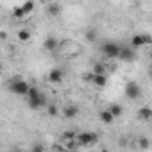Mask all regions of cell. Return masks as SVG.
<instances>
[{
	"label": "cell",
	"instance_id": "6da1fadb",
	"mask_svg": "<svg viewBox=\"0 0 152 152\" xmlns=\"http://www.w3.org/2000/svg\"><path fill=\"white\" fill-rule=\"evenodd\" d=\"M120 50H122V47H120L118 43H115V41H106V43L100 45V52H102V56L107 57V59H118Z\"/></svg>",
	"mask_w": 152,
	"mask_h": 152
},
{
	"label": "cell",
	"instance_id": "7a4b0ae2",
	"mask_svg": "<svg viewBox=\"0 0 152 152\" xmlns=\"http://www.w3.org/2000/svg\"><path fill=\"white\" fill-rule=\"evenodd\" d=\"M61 54H64V56H79L81 52H83V47L77 43V41H70V39H64L61 45H59V48H57Z\"/></svg>",
	"mask_w": 152,
	"mask_h": 152
},
{
	"label": "cell",
	"instance_id": "3957f363",
	"mask_svg": "<svg viewBox=\"0 0 152 152\" xmlns=\"http://www.w3.org/2000/svg\"><path fill=\"white\" fill-rule=\"evenodd\" d=\"M9 88H11V91H13L15 95H18V97H27V93H29V90H31V84H29L27 81L16 77V79L11 81Z\"/></svg>",
	"mask_w": 152,
	"mask_h": 152
},
{
	"label": "cell",
	"instance_id": "277c9868",
	"mask_svg": "<svg viewBox=\"0 0 152 152\" xmlns=\"http://www.w3.org/2000/svg\"><path fill=\"white\" fill-rule=\"evenodd\" d=\"M99 140V134L93 132V131H83V132H77V143L81 147H91L95 145Z\"/></svg>",
	"mask_w": 152,
	"mask_h": 152
},
{
	"label": "cell",
	"instance_id": "5b68a950",
	"mask_svg": "<svg viewBox=\"0 0 152 152\" xmlns=\"http://www.w3.org/2000/svg\"><path fill=\"white\" fill-rule=\"evenodd\" d=\"M125 95H127L129 99H132V100L140 99V95H141V86H140L138 83H134V81H129L127 86H125Z\"/></svg>",
	"mask_w": 152,
	"mask_h": 152
},
{
	"label": "cell",
	"instance_id": "8992f818",
	"mask_svg": "<svg viewBox=\"0 0 152 152\" xmlns=\"http://www.w3.org/2000/svg\"><path fill=\"white\" fill-rule=\"evenodd\" d=\"M27 104H29V107L32 109V111H38V109H43V107H47L48 104H47V99H45V95L41 93L39 97H36V99H27Z\"/></svg>",
	"mask_w": 152,
	"mask_h": 152
},
{
	"label": "cell",
	"instance_id": "52a82bcc",
	"mask_svg": "<svg viewBox=\"0 0 152 152\" xmlns=\"http://www.w3.org/2000/svg\"><path fill=\"white\" fill-rule=\"evenodd\" d=\"M63 77H64V73H63L61 68H52V70L48 72V75H47L48 83H52V84H59V83H63Z\"/></svg>",
	"mask_w": 152,
	"mask_h": 152
},
{
	"label": "cell",
	"instance_id": "ba28073f",
	"mask_svg": "<svg viewBox=\"0 0 152 152\" xmlns=\"http://www.w3.org/2000/svg\"><path fill=\"white\" fill-rule=\"evenodd\" d=\"M59 39L57 38H54V36H48L45 41H43V48L47 50V52H56L57 48H59Z\"/></svg>",
	"mask_w": 152,
	"mask_h": 152
},
{
	"label": "cell",
	"instance_id": "9c48e42d",
	"mask_svg": "<svg viewBox=\"0 0 152 152\" xmlns=\"http://www.w3.org/2000/svg\"><path fill=\"white\" fill-rule=\"evenodd\" d=\"M99 118H100V122H102V124H106V125H111V124L115 122V118H116V116H115V115H113L109 109H102V111L99 113Z\"/></svg>",
	"mask_w": 152,
	"mask_h": 152
},
{
	"label": "cell",
	"instance_id": "30bf717a",
	"mask_svg": "<svg viewBox=\"0 0 152 152\" xmlns=\"http://www.w3.org/2000/svg\"><path fill=\"white\" fill-rule=\"evenodd\" d=\"M147 45V38L145 34H134L131 38V47L132 48H140V47H145Z\"/></svg>",
	"mask_w": 152,
	"mask_h": 152
},
{
	"label": "cell",
	"instance_id": "8fae6325",
	"mask_svg": "<svg viewBox=\"0 0 152 152\" xmlns=\"http://www.w3.org/2000/svg\"><path fill=\"white\" fill-rule=\"evenodd\" d=\"M91 84L97 86V88H106V86H107V75H106V73H95Z\"/></svg>",
	"mask_w": 152,
	"mask_h": 152
},
{
	"label": "cell",
	"instance_id": "7c38bea8",
	"mask_svg": "<svg viewBox=\"0 0 152 152\" xmlns=\"http://www.w3.org/2000/svg\"><path fill=\"white\" fill-rule=\"evenodd\" d=\"M138 118H140V120H143V122L152 120V107H148V106L140 107V109H138Z\"/></svg>",
	"mask_w": 152,
	"mask_h": 152
},
{
	"label": "cell",
	"instance_id": "4fadbf2b",
	"mask_svg": "<svg viewBox=\"0 0 152 152\" xmlns=\"http://www.w3.org/2000/svg\"><path fill=\"white\" fill-rule=\"evenodd\" d=\"M118 59H122V61H132V59H134V48H132V47H131V48H124V47H122Z\"/></svg>",
	"mask_w": 152,
	"mask_h": 152
},
{
	"label": "cell",
	"instance_id": "5bb4252c",
	"mask_svg": "<svg viewBox=\"0 0 152 152\" xmlns=\"http://www.w3.org/2000/svg\"><path fill=\"white\" fill-rule=\"evenodd\" d=\"M77 113H79V109L75 107V106H66V107H63V116H64L66 120L75 118V116H77Z\"/></svg>",
	"mask_w": 152,
	"mask_h": 152
},
{
	"label": "cell",
	"instance_id": "9a60e30c",
	"mask_svg": "<svg viewBox=\"0 0 152 152\" xmlns=\"http://www.w3.org/2000/svg\"><path fill=\"white\" fill-rule=\"evenodd\" d=\"M61 11H63V7H61L59 4H56V2H52V4L47 6V13H48L50 16H59Z\"/></svg>",
	"mask_w": 152,
	"mask_h": 152
},
{
	"label": "cell",
	"instance_id": "2e32d148",
	"mask_svg": "<svg viewBox=\"0 0 152 152\" xmlns=\"http://www.w3.org/2000/svg\"><path fill=\"white\" fill-rule=\"evenodd\" d=\"M16 38H18V41H22V43L29 41V39H31V32H29V29H20V31L16 32Z\"/></svg>",
	"mask_w": 152,
	"mask_h": 152
},
{
	"label": "cell",
	"instance_id": "e0dca14e",
	"mask_svg": "<svg viewBox=\"0 0 152 152\" xmlns=\"http://www.w3.org/2000/svg\"><path fill=\"white\" fill-rule=\"evenodd\" d=\"M61 140L63 141H73V140H77V132L75 131H64L61 134Z\"/></svg>",
	"mask_w": 152,
	"mask_h": 152
},
{
	"label": "cell",
	"instance_id": "ac0fdd59",
	"mask_svg": "<svg viewBox=\"0 0 152 152\" xmlns=\"http://www.w3.org/2000/svg\"><path fill=\"white\" fill-rule=\"evenodd\" d=\"M22 7H23V11H25V16H27V15H31V13L34 11L36 4H34V0H27V2H23V4H22Z\"/></svg>",
	"mask_w": 152,
	"mask_h": 152
},
{
	"label": "cell",
	"instance_id": "d6986e66",
	"mask_svg": "<svg viewBox=\"0 0 152 152\" xmlns=\"http://www.w3.org/2000/svg\"><path fill=\"white\" fill-rule=\"evenodd\" d=\"M13 18H15V20H22V18H25V11H23L22 6H18V7L13 9Z\"/></svg>",
	"mask_w": 152,
	"mask_h": 152
},
{
	"label": "cell",
	"instance_id": "ffe728a7",
	"mask_svg": "<svg viewBox=\"0 0 152 152\" xmlns=\"http://www.w3.org/2000/svg\"><path fill=\"white\" fill-rule=\"evenodd\" d=\"M107 109H109V111H111V113H113V115H115L116 118H118V116H120V115L124 113V107H122L120 104H111V106H109Z\"/></svg>",
	"mask_w": 152,
	"mask_h": 152
},
{
	"label": "cell",
	"instance_id": "44dd1931",
	"mask_svg": "<svg viewBox=\"0 0 152 152\" xmlns=\"http://www.w3.org/2000/svg\"><path fill=\"white\" fill-rule=\"evenodd\" d=\"M84 36H86V39H88L90 43L97 41V31H95V29H90V31H86V32H84Z\"/></svg>",
	"mask_w": 152,
	"mask_h": 152
},
{
	"label": "cell",
	"instance_id": "7402d4cb",
	"mask_svg": "<svg viewBox=\"0 0 152 152\" xmlns=\"http://www.w3.org/2000/svg\"><path fill=\"white\" fill-rule=\"evenodd\" d=\"M93 73H106V64L104 63H95L93 64Z\"/></svg>",
	"mask_w": 152,
	"mask_h": 152
},
{
	"label": "cell",
	"instance_id": "603a6c76",
	"mask_svg": "<svg viewBox=\"0 0 152 152\" xmlns=\"http://www.w3.org/2000/svg\"><path fill=\"white\" fill-rule=\"evenodd\" d=\"M41 95V91L36 88V86H31V90H29V93H27V99H36V97H39Z\"/></svg>",
	"mask_w": 152,
	"mask_h": 152
},
{
	"label": "cell",
	"instance_id": "cb8c5ba5",
	"mask_svg": "<svg viewBox=\"0 0 152 152\" xmlns=\"http://www.w3.org/2000/svg\"><path fill=\"white\" fill-rule=\"evenodd\" d=\"M47 113H48L50 116H57L59 109H57V106H56V104H48V106H47Z\"/></svg>",
	"mask_w": 152,
	"mask_h": 152
},
{
	"label": "cell",
	"instance_id": "d4e9b609",
	"mask_svg": "<svg viewBox=\"0 0 152 152\" xmlns=\"http://www.w3.org/2000/svg\"><path fill=\"white\" fill-rule=\"evenodd\" d=\"M138 145H140L141 148H148V147H150V143H148L147 138H140V140H138Z\"/></svg>",
	"mask_w": 152,
	"mask_h": 152
},
{
	"label": "cell",
	"instance_id": "484cf974",
	"mask_svg": "<svg viewBox=\"0 0 152 152\" xmlns=\"http://www.w3.org/2000/svg\"><path fill=\"white\" fill-rule=\"evenodd\" d=\"M93 77H95V73L91 72V73H84V77H83V79H84L86 83H90V84H91V83H93Z\"/></svg>",
	"mask_w": 152,
	"mask_h": 152
},
{
	"label": "cell",
	"instance_id": "4316f807",
	"mask_svg": "<svg viewBox=\"0 0 152 152\" xmlns=\"http://www.w3.org/2000/svg\"><path fill=\"white\" fill-rule=\"evenodd\" d=\"M32 150L38 152V150H43V147H41V145H36V147H32Z\"/></svg>",
	"mask_w": 152,
	"mask_h": 152
},
{
	"label": "cell",
	"instance_id": "83f0119b",
	"mask_svg": "<svg viewBox=\"0 0 152 152\" xmlns=\"http://www.w3.org/2000/svg\"><path fill=\"white\" fill-rule=\"evenodd\" d=\"M0 38H2V39H6V38H7V34H6V31H2V32H0Z\"/></svg>",
	"mask_w": 152,
	"mask_h": 152
},
{
	"label": "cell",
	"instance_id": "f1b7e54d",
	"mask_svg": "<svg viewBox=\"0 0 152 152\" xmlns=\"http://www.w3.org/2000/svg\"><path fill=\"white\" fill-rule=\"evenodd\" d=\"M148 77H150V81H152V66L148 68Z\"/></svg>",
	"mask_w": 152,
	"mask_h": 152
}]
</instances>
